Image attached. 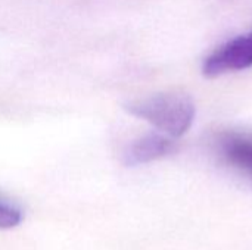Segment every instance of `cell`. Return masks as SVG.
Listing matches in <instances>:
<instances>
[{
    "instance_id": "obj_2",
    "label": "cell",
    "mask_w": 252,
    "mask_h": 250,
    "mask_svg": "<svg viewBox=\"0 0 252 250\" xmlns=\"http://www.w3.org/2000/svg\"><path fill=\"white\" fill-rule=\"evenodd\" d=\"M250 66H252V31L227 41L213 52L204 60L202 72L205 77L214 78Z\"/></svg>"
},
{
    "instance_id": "obj_5",
    "label": "cell",
    "mask_w": 252,
    "mask_h": 250,
    "mask_svg": "<svg viewBox=\"0 0 252 250\" xmlns=\"http://www.w3.org/2000/svg\"><path fill=\"white\" fill-rule=\"evenodd\" d=\"M21 221H22V214L19 208L0 194V230L13 228L19 225Z\"/></svg>"
},
{
    "instance_id": "obj_1",
    "label": "cell",
    "mask_w": 252,
    "mask_h": 250,
    "mask_svg": "<svg viewBox=\"0 0 252 250\" xmlns=\"http://www.w3.org/2000/svg\"><path fill=\"white\" fill-rule=\"evenodd\" d=\"M126 109L133 116L145 119L171 137L183 136L192 127L195 119L193 102L188 96L177 93H164L137 99L127 103Z\"/></svg>"
},
{
    "instance_id": "obj_3",
    "label": "cell",
    "mask_w": 252,
    "mask_h": 250,
    "mask_svg": "<svg viewBox=\"0 0 252 250\" xmlns=\"http://www.w3.org/2000/svg\"><path fill=\"white\" fill-rule=\"evenodd\" d=\"M174 150L176 143L170 137L159 134H148L137 139L127 147L124 153V164L127 167L149 164L152 161L171 155Z\"/></svg>"
},
{
    "instance_id": "obj_4",
    "label": "cell",
    "mask_w": 252,
    "mask_h": 250,
    "mask_svg": "<svg viewBox=\"0 0 252 250\" xmlns=\"http://www.w3.org/2000/svg\"><path fill=\"white\" fill-rule=\"evenodd\" d=\"M224 158L252 177V140L236 133H224L220 140Z\"/></svg>"
}]
</instances>
